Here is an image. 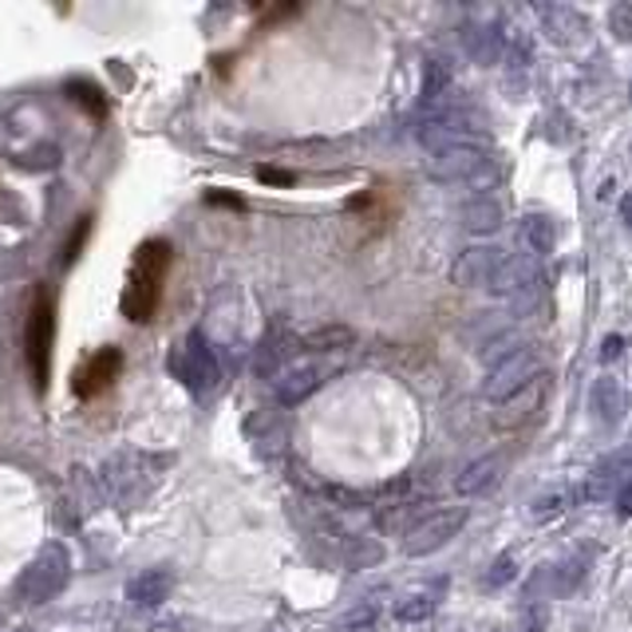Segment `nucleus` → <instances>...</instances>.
<instances>
[{
    "mask_svg": "<svg viewBox=\"0 0 632 632\" xmlns=\"http://www.w3.org/2000/svg\"><path fill=\"white\" fill-rule=\"evenodd\" d=\"M174 249L171 242L154 237V242H143L131 262V273H126L123 285V313L131 320H151L154 308H159V297H163V281L171 273Z\"/></svg>",
    "mask_w": 632,
    "mask_h": 632,
    "instance_id": "obj_1",
    "label": "nucleus"
},
{
    "mask_svg": "<svg viewBox=\"0 0 632 632\" xmlns=\"http://www.w3.org/2000/svg\"><path fill=\"white\" fill-rule=\"evenodd\" d=\"M52 340H55L52 293L40 285V289L32 293V308H28V320H24V356H28V371H32L37 391L48 388V371H52Z\"/></svg>",
    "mask_w": 632,
    "mask_h": 632,
    "instance_id": "obj_2",
    "label": "nucleus"
},
{
    "mask_svg": "<svg viewBox=\"0 0 632 632\" xmlns=\"http://www.w3.org/2000/svg\"><path fill=\"white\" fill-rule=\"evenodd\" d=\"M68 578H72V558H68V550H63L60 542H52L20 573L17 593L24 597L28 605H44V601H52V597L68 585Z\"/></svg>",
    "mask_w": 632,
    "mask_h": 632,
    "instance_id": "obj_3",
    "label": "nucleus"
},
{
    "mask_svg": "<svg viewBox=\"0 0 632 632\" xmlns=\"http://www.w3.org/2000/svg\"><path fill=\"white\" fill-rule=\"evenodd\" d=\"M546 360L538 348H518L514 356H506L490 368L487 384H482V396L495 399V404H506V399H514L518 391H526L533 379H542Z\"/></svg>",
    "mask_w": 632,
    "mask_h": 632,
    "instance_id": "obj_4",
    "label": "nucleus"
},
{
    "mask_svg": "<svg viewBox=\"0 0 632 632\" xmlns=\"http://www.w3.org/2000/svg\"><path fill=\"white\" fill-rule=\"evenodd\" d=\"M171 371L186 384L194 396H202V391H214L217 379H222V368H217L214 353H210V344L202 333H190L186 344L182 348H174L171 353Z\"/></svg>",
    "mask_w": 632,
    "mask_h": 632,
    "instance_id": "obj_5",
    "label": "nucleus"
},
{
    "mask_svg": "<svg viewBox=\"0 0 632 632\" xmlns=\"http://www.w3.org/2000/svg\"><path fill=\"white\" fill-rule=\"evenodd\" d=\"M462 526H467V506H442V510L427 514L424 522H416L407 530V542H404L407 558H427V553L442 550Z\"/></svg>",
    "mask_w": 632,
    "mask_h": 632,
    "instance_id": "obj_6",
    "label": "nucleus"
},
{
    "mask_svg": "<svg viewBox=\"0 0 632 632\" xmlns=\"http://www.w3.org/2000/svg\"><path fill=\"white\" fill-rule=\"evenodd\" d=\"M502 262H506V249H498V245H470V249L459 253L451 281L462 285V289H490V281H495Z\"/></svg>",
    "mask_w": 632,
    "mask_h": 632,
    "instance_id": "obj_7",
    "label": "nucleus"
},
{
    "mask_svg": "<svg viewBox=\"0 0 632 632\" xmlns=\"http://www.w3.org/2000/svg\"><path fill=\"white\" fill-rule=\"evenodd\" d=\"M119 371H123V353L108 344V348H100L88 364H80V371H75V379H72L75 396H83V399L103 396V391L119 379Z\"/></svg>",
    "mask_w": 632,
    "mask_h": 632,
    "instance_id": "obj_8",
    "label": "nucleus"
},
{
    "mask_svg": "<svg viewBox=\"0 0 632 632\" xmlns=\"http://www.w3.org/2000/svg\"><path fill=\"white\" fill-rule=\"evenodd\" d=\"M482 166H487V146H451V151H439L427 159V174L435 182H470Z\"/></svg>",
    "mask_w": 632,
    "mask_h": 632,
    "instance_id": "obj_9",
    "label": "nucleus"
},
{
    "mask_svg": "<svg viewBox=\"0 0 632 632\" xmlns=\"http://www.w3.org/2000/svg\"><path fill=\"white\" fill-rule=\"evenodd\" d=\"M629 482H632V447H624V451H613L597 462L585 482V498H613Z\"/></svg>",
    "mask_w": 632,
    "mask_h": 632,
    "instance_id": "obj_10",
    "label": "nucleus"
},
{
    "mask_svg": "<svg viewBox=\"0 0 632 632\" xmlns=\"http://www.w3.org/2000/svg\"><path fill=\"white\" fill-rule=\"evenodd\" d=\"M589 411H593L597 424L616 427L629 411V391L621 388L616 376H597L593 388H589Z\"/></svg>",
    "mask_w": 632,
    "mask_h": 632,
    "instance_id": "obj_11",
    "label": "nucleus"
},
{
    "mask_svg": "<svg viewBox=\"0 0 632 632\" xmlns=\"http://www.w3.org/2000/svg\"><path fill=\"white\" fill-rule=\"evenodd\" d=\"M328 371L320 368V364H293V368H285L277 379H273V391H277L281 404H305L313 391H320V384H325Z\"/></svg>",
    "mask_w": 632,
    "mask_h": 632,
    "instance_id": "obj_12",
    "label": "nucleus"
},
{
    "mask_svg": "<svg viewBox=\"0 0 632 632\" xmlns=\"http://www.w3.org/2000/svg\"><path fill=\"white\" fill-rule=\"evenodd\" d=\"M538 277H542V269H538V257H510L506 253V262L498 265L495 281H490V293H498V297H514V293H526L538 285Z\"/></svg>",
    "mask_w": 632,
    "mask_h": 632,
    "instance_id": "obj_13",
    "label": "nucleus"
},
{
    "mask_svg": "<svg viewBox=\"0 0 632 632\" xmlns=\"http://www.w3.org/2000/svg\"><path fill=\"white\" fill-rule=\"evenodd\" d=\"M538 17H542L546 37H550L553 44H581V40H585V28H589L585 17H581L578 9H569V4H542Z\"/></svg>",
    "mask_w": 632,
    "mask_h": 632,
    "instance_id": "obj_14",
    "label": "nucleus"
},
{
    "mask_svg": "<svg viewBox=\"0 0 632 632\" xmlns=\"http://www.w3.org/2000/svg\"><path fill=\"white\" fill-rule=\"evenodd\" d=\"M171 589H174V573L159 565V569L139 573V578L126 585V597H131L139 609H159L163 601H171Z\"/></svg>",
    "mask_w": 632,
    "mask_h": 632,
    "instance_id": "obj_15",
    "label": "nucleus"
},
{
    "mask_svg": "<svg viewBox=\"0 0 632 632\" xmlns=\"http://www.w3.org/2000/svg\"><path fill=\"white\" fill-rule=\"evenodd\" d=\"M498 475H502V459L498 455H482V459H475L470 467H462V475L455 479V490L459 495H482V490H490L498 482Z\"/></svg>",
    "mask_w": 632,
    "mask_h": 632,
    "instance_id": "obj_16",
    "label": "nucleus"
},
{
    "mask_svg": "<svg viewBox=\"0 0 632 632\" xmlns=\"http://www.w3.org/2000/svg\"><path fill=\"white\" fill-rule=\"evenodd\" d=\"M353 344L356 333L348 325H316L308 333H300V348H313V353H344Z\"/></svg>",
    "mask_w": 632,
    "mask_h": 632,
    "instance_id": "obj_17",
    "label": "nucleus"
},
{
    "mask_svg": "<svg viewBox=\"0 0 632 632\" xmlns=\"http://www.w3.org/2000/svg\"><path fill=\"white\" fill-rule=\"evenodd\" d=\"M522 234H526V245H530V253L538 257V262L558 249V222H553L550 214H530L526 217Z\"/></svg>",
    "mask_w": 632,
    "mask_h": 632,
    "instance_id": "obj_18",
    "label": "nucleus"
},
{
    "mask_svg": "<svg viewBox=\"0 0 632 632\" xmlns=\"http://www.w3.org/2000/svg\"><path fill=\"white\" fill-rule=\"evenodd\" d=\"M502 222H506L502 206L490 198H475L462 206V226H467L470 234H495V230H502Z\"/></svg>",
    "mask_w": 632,
    "mask_h": 632,
    "instance_id": "obj_19",
    "label": "nucleus"
},
{
    "mask_svg": "<svg viewBox=\"0 0 632 632\" xmlns=\"http://www.w3.org/2000/svg\"><path fill=\"white\" fill-rule=\"evenodd\" d=\"M542 396H546V376H542V379H533L530 388L518 391L514 399H506V404H502V416H498V424H522V419H530V416H533V407L542 404Z\"/></svg>",
    "mask_w": 632,
    "mask_h": 632,
    "instance_id": "obj_20",
    "label": "nucleus"
},
{
    "mask_svg": "<svg viewBox=\"0 0 632 632\" xmlns=\"http://www.w3.org/2000/svg\"><path fill=\"white\" fill-rule=\"evenodd\" d=\"M63 91H68V100L80 103V108H88L91 115H100V119L108 115V95H103V91L95 88V83H88V80H72Z\"/></svg>",
    "mask_w": 632,
    "mask_h": 632,
    "instance_id": "obj_21",
    "label": "nucleus"
},
{
    "mask_svg": "<svg viewBox=\"0 0 632 632\" xmlns=\"http://www.w3.org/2000/svg\"><path fill=\"white\" fill-rule=\"evenodd\" d=\"M435 597H439V589H435V593L404 597V601H399V605H396V616H399V621H427V616L435 613V605H439Z\"/></svg>",
    "mask_w": 632,
    "mask_h": 632,
    "instance_id": "obj_22",
    "label": "nucleus"
},
{
    "mask_svg": "<svg viewBox=\"0 0 632 632\" xmlns=\"http://www.w3.org/2000/svg\"><path fill=\"white\" fill-rule=\"evenodd\" d=\"M467 52L479 63H495L498 60V37L490 28H470L467 32Z\"/></svg>",
    "mask_w": 632,
    "mask_h": 632,
    "instance_id": "obj_23",
    "label": "nucleus"
},
{
    "mask_svg": "<svg viewBox=\"0 0 632 632\" xmlns=\"http://www.w3.org/2000/svg\"><path fill=\"white\" fill-rule=\"evenodd\" d=\"M451 83V68L439 60H427V75H424V103H439V95Z\"/></svg>",
    "mask_w": 632,
    "mask_h": 632,
    "instance_id": "obj_24",
    "label": "nucleus"
},
{
    "mask_svg": "<svg viewBox=\"0 0 632 632\" xmlns=\"http://www.w3.org/2000/svg\"><path fill=\"white\" fill-rule=\"evenodd\" d=\"M578 498V490H558V495H550V498H542V502H533V518H550V514H558V510H565L569 502Z\"/></svg>",
    "mask_w": 632,
    "mask_h": 632,
    "instance_id": "obj_25",
    "label": "nucleus"
},
{
    "mask_svg": "<svg viewBox=\"0 0 632 632\" xmlns=\"http://www.w3.org/2000/svg\"><path fill=\"white\" fill-rule=\"evenodd\" d=\"M379 558H384V550H379L376 542H356L353 553H348V565H353V569H368V565H376Z\"/></svg>",
    "mask_w": 632,
    "mask_h": 632,
    "instance_id": "obj_26",
    "label": "nucleus"
},
{
    "mask_svg": "<svg viewBox=\"0 0 632 632\" xmlns=\"http://www.w3.org/2000/svg\"><path fill=\"white\" fill-rule=\"evenodd\" d=\"M609 28H613L616 40H632V9L629 4H613V12H609Z\"/></svg>",
    "mask_w": 632,
    "mask_h": 632,
    "instance_id": "obj_27",
    "label": "nucleus"
},
{
    "mask_svg": "<svg viewBox=\"0 0 632 632\" xmlns=\"http://www.w3.org/2000/svg\"><path fill=\"white\" fill-rule=\"evenodd\" d=\"M88 234H91V217H80V226H75V234H72V242H68V249H63V262L72 265L75 257H80V245L88 242Z\"/></svg>",
    "mask_w": 632,
    "mask_h": 632,
    "instance_id": "obj_28",
    "label": "nucleus"
},
{
    "mask_svg": "<svg viewBox=\"0 0 632 632\" xmlns=\"http://www.w3.org/2000/svg\"><path fill=\"white\" fill-rule=\"evenodd\" d=\"M510 578H514V561H510V558H498L487 581H490V585H502V581H510Z\"/></svg>",
    "mask_w": 632,
    "mask_h": 632,
    "instance_id": "obj_29",
    "label": "nucleus"
},
{
    "mask_svg": "<svg viewBox=\"0 0 632 632\" xmlns=\"http://www.w3.org/2000/svg\"><path fill=\"white\" fill-rule=\"evenodd\" d=\"M621 348H624V340H621V336H605V344H601V348H597V356H601V360H616V356H621Z\"/></svg>",
    "mask_w": 632,
    "mask_h": 632,
    "instance_id": "obj_30",
    "label": "nucleus"
},
{
    "mask_svg": "<svg viewBox=\"0 0 632 632\" xmlns=\"http://www.w3.org/2000/svg\"><path fill=\"white\" fill-rule=\"evenodd\" d=\"M376 621V605H360L353 616H344V629H356V624H371Z\"/></svg>",
    "mask_w": 632,
    "mask_h": 632,
    "instance_id": "obj_31",
    "label": "nucleus"
},
{
    "mask_svg": "<svg viewBox=\"0 0 632 632\" xmlns=\"http://www.w3.org/2000/svg\"><path fill=\"white\" fill-rule=\"evenodd\" d=\"M257 179H262V182H277V186H289V182H293V174L273 171V166H262V171H257Z\"/></svg>",
    "mask_w": 632,
    "mask_h": 632,
    "instance_id": "obj_32",
    "label": "nucleus"
},
{
    "mask_svg": "<svg viewBox=\"0 0 632 632\" xmlns=\"http://www.w3.org/2000/svg\"><path fill=\"white\" fill-rule=\"evenodd\" d=\"M616 506H621V514H632V482L616 495Z\"/></svg>",
    "mask_w": 632,
    "mask_h": 632,
    "instance_id": "obj_33",
    "label": "nucleus"
},
{
    "mask_svg": "<svg viewBox=\"0 0 632 632\" xmlns=\"http://www.w3.org/2000/svg\"><path fill=\"white\" fill-rule=\"evenodd\" d=\"M621 222L632 230V194H624V198H621Z\"/></svg>",
    "mask_w": 632,
    "mask_h": 632,
    "instance_id": "obj_34",
    "label": "nucleus"
},
{
    "mask_svg": "<svg viewBox=\"0 0 632 632\" xmlns=\"http://www.w3.org/2000/svg\"><path fill=\"white\" fill-rule=\"evenodd\" d=\"M20 632H24V629H20Z\"/></svg>",
    "mask_w": 632,
    "mask_h": 632,
    "instance_id": "obj_35",
    "label": "nucleus"
}]
</instances>
